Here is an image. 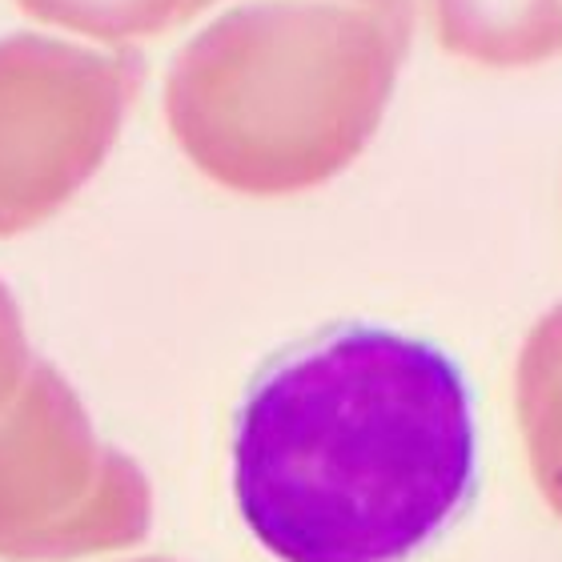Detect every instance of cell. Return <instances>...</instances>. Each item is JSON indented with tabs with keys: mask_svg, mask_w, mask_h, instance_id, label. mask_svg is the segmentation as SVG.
<instances>
[{
	"mask_svg": "<svg viewBox=\"0 0 562 562\" xmlns=\"http://www.w3.org/2000/svg\"><path fill=\"white\" fill-rule=\"evenodd\" d=\"M16 4L36 21L65 24L105 41H125L161 29L181 0H16Z\"/></svg>",
	"mask_w": 562,
	"mask_h": 562,
	"instance_id": "cell-2",
	"label": "cell"
},
{
	"mask_svg": "<svg viewBox=\"0 0 562 562\" xmlns=\"http://www.w3.org/2000/svg\"><path fill=\"white\" fill-rule=\"evenodd\" d=\"M474 482L467 374L398 329H326L273 358L237 406L234 498L278 562H406Z\"/></svg>",
	"mask_w": 562,
	"mask_h": 562,
	"instance_id": "cell-1",
	"label": "cell"
}]
</instances>
